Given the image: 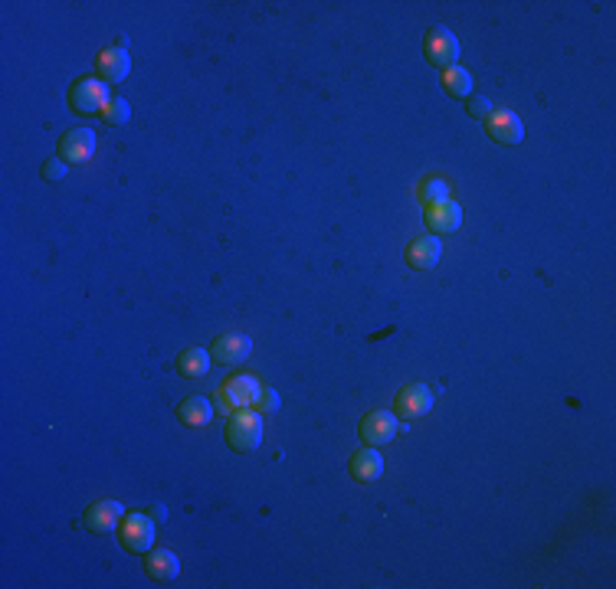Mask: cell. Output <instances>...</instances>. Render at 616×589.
Instances as JSON below:
<instances>
[{"instance_id":"obj_12","label":"cell","mask_w":616,"mask_h":589,"mask_svg":"<svg viewBox=\"0 0 616 589\" xmlns=\"http://www.w3.org/2000/svg\"><path fill=\"white\" fill-rule=\"evenodd\" d=\"M427 226H430L436 236L456 233L459 226H462V210H459V203L443 200V203H433V207H427Z\"/></svg>"},{"instance_id":"obj_9","label":"cell","mask_w":616,"mask_h":589,"mask_svg":"<svg viewBox=\"0 0 616 589\" xmlns=\"http://www.w3.org/2000/svg\"><path fill=\"white\" fill-rule=\"evenodd\" d=\"M488 125V138L498 141V145H522L524 141V125L515 111L502 109V111H492V119L486 121Z\"/></svg>"},{"instance_id":"obj_22","label":"cell","mask_w":616,"mask_h":589,"mask_svg":"<svg viewBox=\"0 0 616 589\" xmlns=\"http://www.w3.org/2000/svg\"><path fill=\"white\" fill-rule=\"evenodd\" d=\"M492 101L486 99V95H469V115H472V119H492Z\"/></svg>"},{"instance_id":"obj_17","label":"cell","mask_w":616,"mask_h":589,"mask_svg":"<svg viewBox=\"0 0 616 589\" xmlns=\"http://www.w3.org/2000/svg\"><path fill=\"white\" fill-rule=\"evenodd\" d=\"M180 416V423L190 426V429H197V426H207L210 423V416H214V406L207 403L204 396H190L184 406L178 409Z\"/></svg>"},{"instance_id":"obj_20","label":"cell","mask_w":616,"mask_h":589,"mask_svg":"<svg viewBox=\"0 0 616 589\" xmlns=\"http://www.w3.org/2000/svg\"><path fill=\"white\" fill-rule=\"evenodd\" d=\"M420 200L427 203V207L449 200V184L443 180V177H430V180H423V187H420Z\"/></svg>"},{"instance_id":"obj_14","label":"cell","mask_w":616,"mask_h":589,"mask_svg":"<svg viewBox=\"0 0 616 589\" xmlns=\"http://www.w3.org/2000/svg\"><path fill=\"white\" fill-rule=\"evenodd\" d=\"M443 256V242L436 236H423V240H413L407 246V262L413 268H433Z\"/></svg>"},{"instance_id":"obj_21","label":"cell","mask_w":616,"mask_h":589,"mask_svg":"<svg viewBox=\"0 0 616 589\" xmlns=\"http://www.w3.org/2000/svg\"><path fill=\"white\" fill-rule=\"evenodd\" d=\"M102 119L109 121V125H125V121L131 119V105L125 99H112L109 105H105Z\"/></svg>"},{"instance_id":"obj_15","label":"cell","mask_w":616,"mask_h":589,"mask_svg":"<svg viewBox=\"0 0 616 589\" xmlns=\"http://www.w3.org/2000/svg\"><path fill=\"white\" fill-rule=\"evenodd\" d=\"M145 570H148L151 580L171 583L180 573V560L171 550H151V557L145 560Z\"/></svg>"},{"instance_id":"obj_2","label":"cell","mask_w":616,"mask_h":589,"mask_svg":"<svg viewBox=\"0 0 616 589\" xmlns=\"http://www.w3.org/2000/svg\"><path fill=\"white\" fill-rule=\"evenodd\" d=\"M109 85L102 79H79L69 92V105H73L79 115H102L105 105H109Z\"/></svg>"},{"instance_id":"obj_13","label":"cell","mask_w":616,"mask_h":589,"mask_svg":"<svg viewBox=\"0 0 616 589\" xmlns=\"http://www.w3.org/2000/svg\"><path fill=\"white\" fill-rule=\"evenodd\" d=\"M95 66H99V79H102V83H122L125 75L131 73L128 49H122V47L102 49L99 59H95Z\"/></svg>"},{"instance_id":"obj_10","label":"cell","mask_w":616,"mask_h":589,"mask_svg":"<svg viewBox=\"0 0 616 589\" xmlns=\"http://www.w3.org/2000/svg\"><path fill=\"white\" fill-rule=\"evenodd\" d=\"M92 151H95V131H89V128L66 131L63 141H59V154H63V161H69V164H83V161H89Z\"/></svg>"},{"instance_id":"obj_24","label":"cell","mask_w":616,"mask_h":589,"mask_svg":"<svg viewBox=\"0 0 616 589\" xmlns=\"http://www.w3.org/2000/svg\"><path fill=\"white\" fill-rule=\"evenodd\" d=\"M43 177H47V180H63L66 164L63 161H47V164H43Z\"/></svg>"},{"instance_id":"obj_4","label":"cell","mask_w":616,"mask_h":589,"mask_svg":"<svg viewBox=\"0 0 616 589\" xmlns=\"http://www.w3.org/2000/svg\"><path fill=\"white\" fill-rule=\"evenodd\" d=\"M260 393H262V383L256 377H233L220 390V409L224 413H230V409H250V406H256Z\"/></svg>"},{"instance_id":"obj_5","label":"cell","mask_w":616,"mask_h":589,"mask_svg":"<svg viewBox=\"0 0 616 589\" xmlns=\"http://www.w3.org/2000/svg\"><path fill=\"white\" fill-rule=\"evenodd\" d=\"M423 49H427V59H430L436 69H453L459 59V40L453 37L446 27H433L430 33H427Z\"/></svg>"},{"instance_id":"obj_8","label":"cell","mask_w":616,"mask_h":589,"mask_svg":"<svg viewBox=\"0 0 616 589\" xmlns=\"http://www.w3.org/2000/svg\"><path fill=\"white\" fill-rule=\"evenodd\" d=\"M252 350V341L246 338V334H220L214 341V347H210V357L216 360V364H224V367H236V364H243L246 357H250Z\"/></svg>"},{"instance_id":"obj_7","label":"cell","mask_w":616,"mask_h":589,"mask_svg":"<svg viewBox=\"0 0 616 589\" xmlns=\"http://www.w3.org/2000/svg\"><path fill=\"white\" fill-rule=\"evenodd\" d=\"M433 409V393L427 383H410V387H403L400 396H397V416L400 419H423V416Z\"/></svg>"},{"instance_id":"obj_18","label":"cell","mask_w":616,"mask_h":589,"mask_svg":"<svg viewBox=\"0 0 616 589\" xmlns=\"http://www.w3.org/2000/svg\"><path fill=\"white\" fill-rule=\"evenodd\" d=\"M178 370L184 374V377H204L207 370H210V354H207L204 347L184 350V354L178 357Z\"/></svg>"},{"instance_id":"obj_19","label":"cell","mask_w":616,"mask_h":589,"mask_svg":"<svg viewBox=\"0 0 616 589\" xmlns=\"http://www.w3.org/2000/svg\"><path fill=\"white\" fill-rule=\"evenodd\" d=\"M443 85H446V92L453 95V99H469V95H472V75H469L466 69H459V66H453V69L443 73Z\"/></svg>"},{"instance_id":"obj_23","label":"cell","mask_w":616,"mask_h":589,"mask_svg":"<svg viewBox=\"0 0 616 589\" xmlns=\"http://www.w3.org/2000/svg\"><path fill=\"white\" fill-rule=\"evenodd\" d=\"M276 409H279V396L262 387L260 400H256V413H276Z\"/></svg>"},{"instance_id":"obj_11","label":"cell","mask_w":616,"mask_h":589,"mask_svg":"<svg viewBox=\"0 0 616 589\" xmlns=\"http://www.w3.org/2000/svg\"><path fill=\"white\" fill-rule=\"evenodd\" d=\"M122 517H125V507L119 501H95L85 511V527L92 534H109V531H115V527L122 524Z\"/></svg>"},{"instance_id":"obj_6","label":"cell","mask_w":616,"mask_h":589,"mask_svg":"<svg viewBox=\"0 0 616 589\" xmlns=\"http://www.w3.org/2000/svg\"><path fill=\"white\" fill-rule=\"evenodd\" d=\"M397 416L387 413V409H377V413H367L365 419H361V426H357V433H361V439L371 445V449H377V445H387V442H393V435H397Z\"/></svg>"},{"instance_id":"obj_16","label":"cell","mask_w":616,"mask_h":589,"mask_svg":"<svg viewBox=\"0 0 616 589\" xmlns=\"http://www.w3.org/2000/svg\"><path fill=\"white\" fill-rule=\"evenodd\" d=\"M383 471V459L381 452L374 449H361L355 452V459H351V475H355L357 481H377Z\"/></svg>"},{"instance_id":"obj_1","label":"cell","mask_w":616,"mask_h":589,"mask_svg":"<svg viewBox=\"0 0 616 589\" xmlns=\"http://www.w3.org/2000/svg\"><path fill=\"white\" fill-rule=\"evenodd\" d=\"M226 442L233 452H256L262 445V419L260 413H250V409H236L226 423Z\"/></svg>"},{"instance_id":"obj_3","label":"cell","mask_w":616,"mask_h":589,"mask_svg":"<svg viewBox=\"0 0 616 589\" xmlns=\"http://www.w3.org/2000/svg\"><path fill=\"white\" fill-rule=\"evenodd\" d=\"M119 537L122 547L131 553H151L154 547V521L148 514H125L119 524Z\"/></svg>"}]
</instances>
